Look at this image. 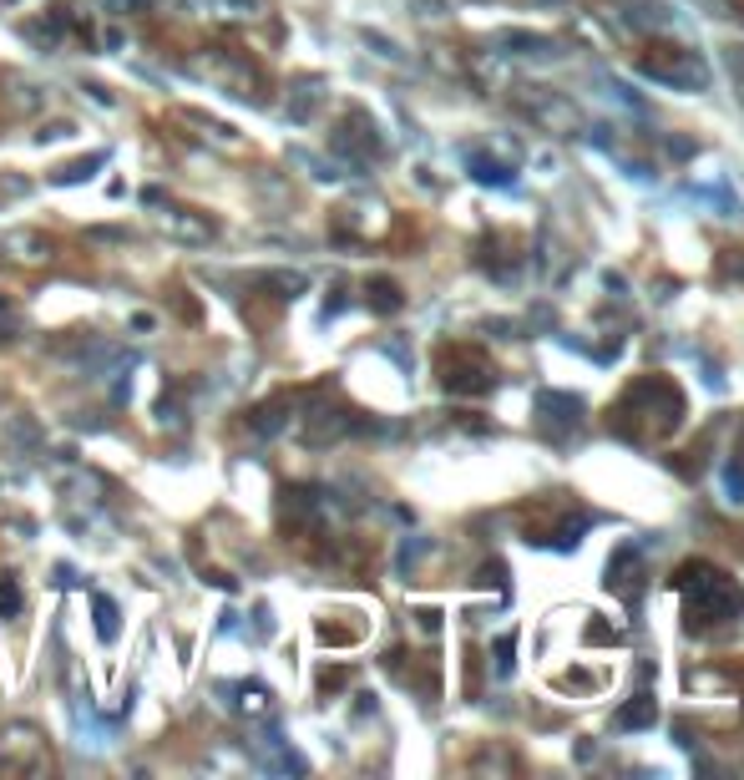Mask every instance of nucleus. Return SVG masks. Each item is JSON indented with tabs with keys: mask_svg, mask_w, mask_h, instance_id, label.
Wrapping results in <instances>:
<instances>
[{
	"mask_svg": "<svg viewBox=\"0 0 744 780\" xmlns=\"http://www.w3.org/2000/svg\"><path fill=\"white\" fill-rule=\"evenodd\" d=\"M673 593L684 598L689 629H709V623H730L744 614V593L730 573H719L709 562H689L684 573L673 578Z\"/></svg>",
	"mask_w": 744,
	"mask_h": 780,
	"instance_id": "nucleus-1",
	"label": "nucleus"
},
{
	"mask_svg": "<svg viewBox=\"0 0 744 780\" xmlns=\"http://www.w3.org/2000/svg\"><path fill=\"white\" fill-rule=\"evenodd\" d=\"M441 381L446 391H492V366H486L482 350H471V345H456V350H441Z\"/></svg>",
	"mask_w": 744,
	"mask_h": 780,
	"instance_id": "nucleus-2",
	"label": "nucleus"
},
{
	"mask_svg": "<svg viewBox=\"0 0 744 780\" xmlns=\"http://www.w3.org/2000/svg\"><path fill=\"white\" fill-rule=\"evenodd\" d=\"M198 72L203 76H213V82H223V87H234V97H259V72L248 66V61H238V57H228V51H213L208 61H198Z\"/></svg>",
	"mask_w": 744,
	"mask_h": 780,
	"instance_id": "nucleus-3",
	"label": "nucleus"
},
{
	"mask_svg": "<svg viewBox=\"0 0 744 780\" xmlns=\"http://www.w3.org/2000/svg\"><path fill=\"white\" fill-rule=\"evenodd\" d=\"M162 234L177 238V244H208V238L219 234V223L208 219V213H193V208H162Z\"/></svg>",
	"mask_w": 744,
	"mask_h": 780,
	"instance_id": "nucleus-4",
	"label": "nucleus"
},
{
	"mask_svg": "<svg viewBox=\"0 0 744 780\" xmlns=\"http://www.w3.org/2000/svg\"><path fill=\"white\" fill-rule=\"evenodd\" d=\"M5 249H15V259H30V264H36V259H51V244H46L41 234H11Z\"/></svg>",
	"mask_w": 744,
	"mask_h": 780,
	"instance_id": "nucleus-5",
	"label": "nucleus"
},
{
	"mask_svg": "<svg viewBox=\"0 0 744 780\" xmlns=\"http://www.w3.org/2000/svg\"><path fill=\"white\" fill-rule=\"evenodd\" d=\"M183 117H188L193 127H203V133L213 137V143H219V148H238V137H234V127H228V122H219V117H203V112H183Z\"/></svg>",
	"mask_w": 744,
	"mask_h": 780,
	"instance_id": "nucleus-6",
	"label": "nucleus"
},
{
	"mask_svg": "<svg viewBox=\"0 0 744 780\" xmlns=\"http://www.w3.org/2000/svg\"><path fill=\"white\" fill-rule=\"evenodd\" d=\"M91 608H97V633H102V644H112V639H117V604H112L107 593H97Z\"/></svg>",
	"mask_w": 744,
	"mask_h": 780,
	"instance_id": "nucleus-7",
	"label": "nucleus"
},
{
	"mask_svg": "<svg viewBox=\"0 0 744 780\" xmlns=\"http://www.w3.org/2000/svg\"><path fill=\"white\" fill-rule=\"evenodd\" d=\"M370 305H375L380 314H390V310H400V289H395L390 280H375L370 284Z\"/></svg>",
	"mask_w": 744,
	"mask_h": 780,
	"instance_id": "nucleus-8",
	"label": "nucleus"
},
{
	"mask_svg": "<svg viewBox=\"0 0 744 780\" xmlns=\"http://www.w3.org/2000/svg\"><path fill=\"white\" fill-rule=\"evenodd\" d=\"M102 162H107V152H91L87 162H72V168H61L57 183H82V177H91L97 168H102Z\"/></svg>",
	"mask_w": 744,
	"mask_h": 780,
	"instance_id": "nucleus-9",
	"label": "nucleus"
},
{
	"mask_svg": "<svg viewBox=\"0 0 744 780\" xmlns=\"http://www.w3.org/2000/svg\"><path fill=\"white\" fill-rule=\"evenodd\" d=\"M0 614H5V619H15V614H21V589H15V578H5V583H0Z\"/></svg>",
	"mask_w": 744,
	"mask_h": 780,
	"instance_id": "nucleus-10",
	"label": "nucleus"
},
{
	"mask_svg": "<svg viewBox=\"0 0 744 780\" xmlns=\"http://www.w3.org/2000/svg\"><path fill=\"white\" fill-rule=\"evenodd\" d=\"M244 709H248V715H263V709H269V694H263L259 684H253V690H244Z\"/></svg>",
	"mask_w": 744,
	"mask_h": 780,
	"instance_id": "nucleus-11",
	"label": "nucleus"
},
{
	"mask_svg": "<svg viewBox=\"0 0 744 780\" xmlns=\"http://www.w3.org/2000/svg\"><path fill=\"white\" fill-rule=\"evenodd\" d=\"M102 5H107V11H142L147 0H102Z\"/></svg>",
	"mask_w": 744,
	"mask_h": 780,
	"instance_id": "nucleus-12",
	"label": "nucleus"
},
{
	"mask_svg": "<svg viewBox=\"0 0 744 780\" xmlns=\"http://www.w3.org/2000/svg\"><path fill=\"white\" fill-rule=\"evenodd\" d=\"M0 320H11V305H5V299H0Z\"/></svg>",
	"mask_w": 744,
	"mask_h": 780,
	"instance_id": "nucleus-13",
	"label": "nucleus"
}]
</instances>
